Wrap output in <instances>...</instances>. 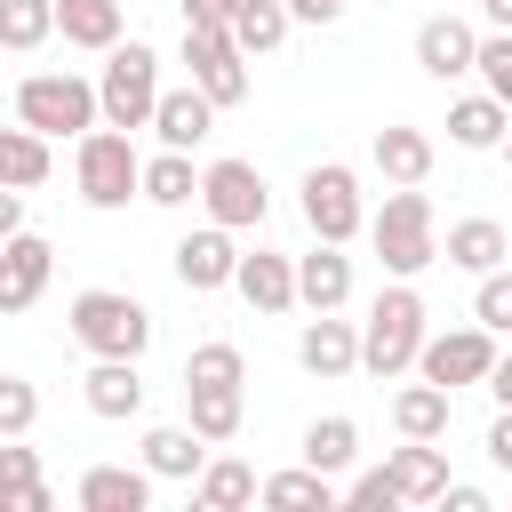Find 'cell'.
I'll use <instances>...</instances> for the list:
<instances>
[{"label": "cell", "instance_id": "cell-1", "mask_svg": "<svg viewBox=\"0 0 512 512\" xmlns=\"http://www.w3.org/2000/svg\"><path fill=\"white\" fill-rule=\"evenodd\" d=\"M368 240H376V264H384L392 280H416V272H432V264H440V240H432V200H424L416 184L384 192V208L368 216Z\"/></svg>", "mask_w": 512, "mask_h": 512}, {"label": "cell", "instance_id": "cell-2", "mask_svg": "<svg viewBox=\"0 0 512 512\" xmlns=\"http://www.w3.org/2000/svg\"><path fill=\"white\" fill-rule=\"evenodd\" d=\"M64 320H72V344L96 360H144V344H152V312L120 288H80Z\"/></svg>", "mask_w": 512, "mask_h": 512}, {"label": "cell", "instance_id": "cell-3", "mask_svg": "<svg viewBox=\"0 0 512 512\" xmlns=\"http://www.w3.org/2000/svg\"><path fill=\"white\" fill-rule=\"evenodd\" d=\"M416 344H424V296L408 280L376 288V304L360 320V368L368 376H408L416 368Z\"/></svg>", "mask_w": 512, "mask_h": 512}, {"label": "cell", "instance_id": "cell-4", "mask_svg": "<svg viewBox=\"0 0 512 512\" xmlns=\"http://www.w3.org/2000/svg\"><path fill=\"white\" fill-rule=\"evenodd\" d=\"M152 104H160V56L144 40H112L104 80H96V120L136 136V128H152Z\"/></svg>", "mask_w": 512, "mask_h": 512}, {"label": "cell", "instance_id": "cell-5", "mask_svg": "<svg viewBox=\"0 0 512 512\" xmlns=\"http://www.w3.org/2000/svg\"><path fill=\"white\" fill-rule=\"evenodd\" d=\"M72 184H80L88 208H128L136 184H144V160H136L128 128H88L80 152H72Z\"/></svg>", "mask_w": 512, "mask_h": 512}, {"label": "cell", "instance_id": "cell-6", "mask_svg": "<svg viewBox=\"0 0 512 512\" xmlns=\"http://www.w3.org/2000/svg\"><path fill=\"white\" fill-rule=\"evenodd\" d=\"M16 120L40 136H88L96 128V88L80 72H32L16 88Z\"/></svg>", "mask_w": 512, "mask_h": 512}, {"label": "cell", "instance_id": "cell-7", "mask_svg": "<svg viewBox=\"0 0 512 512\" xmlns=\"http://www.w3.org/2000/svg\"><path fill=\"white\" fill-rule=\"evenodd\" d=\"M184 64H192V88L224 112V104H248V56L232 40V24H184Z\"/></svg>", "mask_w": 512, "mask_h": 512}, {"label": "cell", "instance_id": "cell-8", "mask_svg": "<svg viewBox=\"0 0 512 512\" xmlns=\"http://www.w3.org/2000/svg\"><path fill=\"white\" fill-rule=\"evenodd\" d=\"M296 192H304V224H312L320 240H336V248H344V240L368 224V208H360V176H352L344 160L304 168V184H296Z\"/></svg>", "mask_w": 512, "mask_h": 512}, {"label": "cell", "instance_id": "cell-9", "mask_svg": "<svg viewBox=\"0 0 512 512\" xmlns=\"http://www.w3.org/2000/svg\"><path fill=\"white\" fill-rule=\"evenodd\" d=\"M200 208H208V224H224V232H256L264 208H272V192H264V176H256L248 160H208V168H200Z\"/></svg>", "mask_w": 512, "mask_h": 512}, {"label": "cell", "instance_id": "cell-10", "mask_svg": "<svg viewBox=\"0 0 512 512\" xmlns=\"http://www.w3.org/2000/svg\"><path fill=\"white\" fill-rule=\"evenodd\" d=\"M488 360H496V336H488L480 320H472V328H448V336H424V344H416V368H424L432 384H448V392H456V384H480V376H488Z\"/></svg>", "mask_w": 512, "mask_h": 512}, {"label": "cell", "instance_id": "cell-11", "mask_svg": "<svg viewBox=\"0 0 512 512\" xmlns=\"http://www.w3.org/2000/svg\"><path fill=\"white\" fill-rule=\"evenodd\" d=\"M48 272H56V248L40 232H8L0 240V312H32L40 288H48Z\"/></svg>", "mask_w": 512, "mask_h": 512}, {"label": "cell", "instance_id": "cell-12", "mask_svg": "<svg viewBox=\"0 0 512 512\" xmlns=\"http://www.w3.org/2000/svg\"><path fill=\"white\" fill-rule=\"evenodd\" d=\"M232 264H240V248H232V232H224V224H200V232H184V240H176V280H184L192 296L232 288Z\"/></svg>", "mask_w": 512, "mask_h": 512}, {"label": "cell", "instance_id": "cell-13", "mask_svg": "<svg viewBox=\"0 0 512 512\" xmlns=\"http://www.w3.org/2000/svg\"><path fill=\"white\" fill-rule=\"evenodd\" d=\"M472 48H480V32H472L464 16H424V24H416V64H424L432 80H464V72H472Z\"/></svg>", "mask_w": 512, "mask_h": 512}, {"label": "cell", "instance_id": "cell-14", "mask_svg": "<svg viewBox=\"0 0 512 512\" xmlns=\"http://www.w3.org/2000/svg\"><path fill=\"white\" fill-rule=\"evenodd\" d=\"M296 304H312V312H344L352 304V256L336 240H320L312 256H296Z\"/></svg>", "mask_w": 512, "mask_h": 512}, {"label": "cell", "instance_id": "cell-15", "mask_svg": "<svg viewBox=\"0 0 512 512\" xmlns=\"http://www.w3.org/2000/svg\"><path fill=\"white\" fill-rule=\"evenodd\" d=\"M296 360H304L312 376H352V368H360V328L336 320V312H312L304 336H296Z\"/></svg>", "mask_w": 512, "mask_h": 512}, {"label": "cell", "instance_id": "cell-16", "mask_svg": "<svg viewBox=\"0 0 512 512\" xmlns=\"http://www.w3.org/2000/svg\"><path fill=\"white\" fill-rule=\"evenodd\" d=\"M232 288H240L256 312H288V304H296V256L256 248V256H240V264H232Z\"/></svg>", "mask_w": 512, "mask_h": 512}, {"label": "cell", "instance_id": "cell-17", "mask_svg": "<svg viewBox=\"0 0 512 512\" xmlns=\"http://www.w3.org/2000/svg\"><path fill=\"white\" fill-rule=\"evenodd\" d=\"M392 424H400V440H448V424H456V392L448 384H400L392 392Z\"/></svg>", "mask_w": 512, "mask_h": 512}, {"label": "cell", "instance_id": "cell-18", "mask_svg": "<svg viewBox=\"0 0 512 512\" xmlns=\"http://www.w3.org/2000/svg\"><path fill=\"white\" fill-rule=\"evenodd\" d=\"M384 480H392L400 504H440V488H448V456H440L432 440H408V448L384 456Z\"/></svg>", "mask_w": 512, "mask_h": 512}, {"label": "cell", "instance_id": "cell-19", "mask_svg": "<svg viewBox=\"0 0 512 512\" xmlns=\"http://www.w3.org/2000/svg\"><path fill=\"white\" fill-rule=\"evenodd\" d=\"M144 504H152L144 464H88L80 472V512H144Z\"/></svg>", "mask_w": 512, "mask_h": 512}, {"label": "cell", "instance_id": "cell-20", "mask_svg": "<svg viewBox=\"0 0 512 512\" xmlns=\"http://www.w3.org/2000/svg\"><path fill=\"white\" fill-rule=\"evenodd\" d=\"M368 160H376V176H384V184H424V176H432V136H424V128H408V120H392V128H376Z\"/></svg>", "mask_w": 512, "mask_h": 512}, {"label": "cell", "instance_id": "cell-21", "mask_svg": "<svg viewBox=\"0 0 512 512\" xmlns=\"http://www.w3.org/2000/svg\"><path fill=\"white\" fill-rule=\"evenodd\" d=\"M152 128H160V144H168V152H192V144L216 128V104H208L200 88H160V104H152Z\"/></svg>", "mask_w": 512, "mask_h": 512}, {"label": "cell", "instance_id": "cell-22", "mask_svg": "<svg viewBox=\"0 0 512 512\" xmlns=\"http://www.w3.org/2000/svg\"><path fill=\"white\" fill-rule=\"evenodd\" d=\"M136 200H152V208H192L200 200V168H192V152H152L144 160V184H136Z\"/></svg>", "mask_w": 512, "mask_h": 512}, {"label": "cell", "instance_id": "cell-23", "mask_svg": "<svg viewBox=\"0 0 512 512\" xmlns=\"http://www.w3.org/2000/svg\"><path fill=\"white\" fill-rule=\"evenodd\" d=\"M240 416H248V408H240V384H184V424H192L208 448H216V440H232V432H240Z\"/></svg>", "mask_w": 512, "mask_h": 512}, {"label": "cell", "instance_id": "cell-24", "mask_svg": "<svg viewBox=\"0 0 512 512\" xmlns=\"http://www.w3.org/2000/svg\"><path fill=\"white\" fill-rule=\"evenodd\" d=\"M208 464V440L192 432V424H160V432H144V472L152 480H192Z\"/></svg>", "mask_w": 512, "mask_h": 512}, {"label": "cell", "instance_id": "cell-25", "mask_svg": "<svg viewBox=\"0 0 512 512\" xmlns=\"http://www.w3.org/2000/svg\"><path fill=\"white\" fill-rule=\"evenodd\" d=\"M48 168H56V152H48V136L40 128H0V184L8 192H32V184H48Z\"/></svg>", "mask_w": 512, "mask_h": 512}, {"label": "cell", "instance_id": "cell-26", "mask_svg": "<svg viewBox=\"0 0 512 512\" xmlns=\"http://www.w3.org/2000/svg\"><path fill=\"white\" fill-rule=\"evenodd\" d=\"M504 128H512V112L496 96H456L448 104V144H464V152H496Z\"/></svg>", "mask_w": 512, "mask_h": 512}, {"label": "cell", "instance_id": "cell-27", "mask_svg": "<svg viewBox=\"0 0 512 512\" xmlns=\"http://www.w3.org/2000/svg\"><path fill=\"white\" fill-rule=\"evenodd\" d=\"M504 248H512V240H504L496 216H464V224H448V248H440V256H448L456 272H496Z\"/></svg>", "mask_w": 512, "mask_h": 512}, {"label": "cell", "instance_id": "cell-28", "mask_svg": "<svg viewBox=\"0 0 512 512\" xmlns=\"http://www.w3.org/2000/svg\"><path fill=\"white\" fill-rule=\"evenodd\" d=\"M88 408H96L104 424L136 416V408H144V376H136V360H96V368H88Z\"/></svg>", "mask_w": 512, "mask_h": 512}, {"label": "cell", "instance_id": "cell-29", "mask_svg": "<svg viewBox=\"0 0 512 512\" xmlns=\"http://www.w3.org/2000/svg\"><path fill=\"white\" fill-rule=\"evenodd\" d=\"M192 504L200 512H240V504H256V472L240 456H216V464L192 472Z\"/></svg>", "mask_w": 512, "mask_h": 512}, {"label": "cell", "instance_id": "cell-30", "mask_svg": "<svg viewBox=\"0 0 512 512\" xmlns=\"http://www.w3.org/2000/svg\"><path fill=\"white\" fill-rule=\"evenodd\" d=\"M0 512H48L40 448H16V440H0Z\"/></svg>", "mask_w": 512, "mask_h": 512}, {"label": "cell", "instance_id": "cell-31", "mask_svg": "<svg viewBox=\"0 0 512 512\" xmlns=\"http://www.w3.org/2000/svg\"><path fill=\"white\" fill-rule=\"evenodd\" d=\"M352 456H360V424H352V416H312V424H304V464H312V472L336 480Z\"/></svg>", "mask_w": 512, "mask_h": 512}, {"label": "cell", "instance_id": "cell-32", "mask_svg": "<svg viewBox=\"0 0 512 512\" xmlns=\"http://www.w3.org/2000/svg\"><path fill=\"white\" fill-rule=\"evenodd\" d=\"M256 496H264L272 512H328V504H336V480L304 464V472H272V480H256Z\"/></svg>", "mask_w": 512, "mask_h": 512}, {"label": "cell", "instance_id": "cell-33", "mask_svg": "<svg viewBox=\"0 0 512 512\" xmlns=\"http://www.w3.org/2000/svg\"><path fill=\"white\" fill-rule=\"evenodd\" d=\"M56 32L72 48H112L120 40V0H56Z\"/></svg>", "mask_w": 512, "mask_h": 512}, {"label": "cell", "instance_id": "cell-34", "mask_svg": "<svg viewBox=\"0 0 512 512\" xmlns=\"http://www.w3.org/2000/svg\"><path fill=\"white\" fill-rule=\"evenodd\" d=\"M232 40H240V56L280 48V40H288V8H280V0H240V8H232Z\"/></svg>", "mask_w": 512, "mask_h": 512}, {"label": "cell", "instance_id": "cell-35", "mask_svg": "<svg viewBox=\"0 0 512 512\" xmlns=\"http://www.w3.org/2000/svg\"><path fill=\"white\" fill-rule=\"evenodd\" d=\"M48 32H56V0H0V48L32 56Z\"/></svg>", "mask_w": 512, "mask_h": 512}, {"label": "cell", "instance_id": "cell-36", "mask_svg": "<svg viewBox=\"0 0 512 512\" xmlns=\"http://www.w3.org/2000/svg\"><path fill=\"white\" fill-rule=\"evenodd\" d=\"M184 384H248L240 344H192L184 352Z\"/></svg>", "mask_w": 512, "mask_h": 512}, {"label": "cell", "instance_id": "cell-37", "mask_svg": "<svg viewBox=\"0 0 512 512\" xmlns=\"http://www.w3.org/2000/svg\"><path fill=\"white\" fill-rule=\"evenodd\" d=\"M472 320L488 328V336H512V272L496 264V272H480V296H472Z\"/></svg>", "mask_w": 512, "mask_h": 512}, {"label": "cell", "instance_id": "cell-38", "mask_svg": "<svg viewBox=\"0 0 512 512\" xmlns=\"http://www.w3.org/2000/svg\"><path fill=\"white\" fill-rule=\"evenodd\" d=\"M472 72H480V80H488V96L512 112V32H488V40L472 48Z\"/></svg>", "mask_w": 512, "mask_h": 512}, {"label": "cell", "instance_id": "cell-39", "mask_svg": "<svg viewBox=\"0 0 512 512\" xmlns=\"http://www.w3.org/2000/svg\"><path fill=\"white\" fill-rule=\"evenodd\" d=\"M40 424V392L24 376H0V440H24Z\"/></svg>", "mask_w": 512, "mask_h": 512}, {"label": "cell", "instance_id": "cell-40", "mask_svg": "<svg viewBox=\"0 0 512 512\" xmlns=\"http://www.w3.org/2000/svg\"><path fill=\"white\" fill-rule=\"evenodd\" d=\"M344 504H384V512H392L400 496H392V480H384V464H376V472H360V480L344 488Z\"/></svg>", "mask_w": 512, "mask_h": 512}, {"label": "cell", "instance_id": "cell-41", "mask_svg": "<svg viewBox=\"0 0 512 512\" xmlns=\"http://www.w3.org/2000/svg\"><path fill=\"white\" fill-rule=\"evenodd\" d=\"M288 8V24H336L344 16V0H280Z\"/></svg>", "mask_w": 512, "mask_h": 512}, {"label": "cell", "instance_id": "cell-42", "mask_svg": "<svg viewBox=\"0 0 512 512\" xmlns=\"http://www.w3.org/2000/svg\"><path fill=\"white\" fill-rule=\"evenodd\" d=\"M480 384H488V392H496V408H512V352H496V360H488V376H480Z\"/></svg>", "mask_w": 512, "mask_h": 512}, {"label": "cell", "instance_id": "cell-43", "mask_svg": "<svg viewBox=\"0 0 512 512\" xmlns=\"http://www.w3.org/2000/svg\"><path fill=\"white\" fill-rule=\"evenodd\" d=\"M184 24H232V0H184Z\"/></svg>", "mask_w": 512, "mask_h": 512}, {"label": "cell", "instance_id": "cell-44", "mask_svg": "<svg viewBox=\"0 0 512 512\" xmlns=\"http://www.w3.org/2000/svg\"><path fill=\"white\" fill-rule=\"evenodd\" d=\"M488 456H496V464H504V472H512V408H504V416H496V424H488Z\"/></svg>", "mask_w": 512, "mask_h": 512}, {"label": "cell", "instance_id": "cell-45", "mask_svg": "<svg viewBox=\"0 0 512 512\" xmlns=\"http://www.w3.org/2000/svg\"><path fill=\"white\" fill-rule=\"evenodd\" d=\"M8 232H24V200L0 184V240H8Z\"/></svg>", "mask_w": 512, "mask_h": 512}, {"label": "cell", "instance_id": "cell-46", "mask_svg": "<svg viewBox=\"0 0 512 512\" xmlns=\"http://www.w3.org/2000/svg\"><path fill=\"white\" fill-rule=\"evenodd\" d=\"M480 16H488L496 32H512V0H480Z\"/></svg>", "mask_w": 512, "mask_h": 512}, {"label": "cell", "instance_id": "cell-47", "mask_svg": "<svg viewBox=\"0 0 512 512\" xmlns=\"http://www.w3.org/2000/svg\"><path fill=\"white\" fill-rule=\"evenodd\" d=\"M496 152H504V160H512V128H504V144H496Z\"/></svg>", "mask_w": 512, "mask_h": 512}]
</instances>
